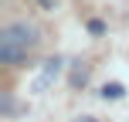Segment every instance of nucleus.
I'll return each mask as SVG.
<instances>
[{"label": "nucleus", "instance_id": "obj_4", "mask_svg": "<svg viewBox=\"0 0 129 122\" xmlns=\"http://www.w3.org/2000/svg\"><path fill=\"white\" fill-rule=\"evenodd\" d=\"M122 95H126V88H122L119 82H109V85L102 88V98H122Z\"/></svg>", "mask_w": 129, "mask_h": 122}, {"label": "nucleus", "instance_id": "obj_1", "mask_svg": "<svg viewBox=\"0 0 129 122\" xmlns=\"http://www.w3.org/2000/svg\"><path fill=\"white\" fill-rule=\"evenodd\" d=\"M41 41V31L27 20H14L0 31V61L4 64H20L27 51H34Z\"/></svg>", "mask_w": 129, "mask_h": 122}, {"label": "nucleus", "instance_id": "obj_2", "mask_svg": "<svg viewBox=\"0 0 129 122\" xmlns=\"http://www.w3.org/2000/svg\"><path fill=\"white\" fill-rule=\"evenodd\" d=\"M61 64H64L61 58H48V61H44V68H41V75L34 78V85H31V92H34V95H44V92L51 88V82H54V78L61 75Z\"/></svg>", "mask_w": 129, "mask_h": 122}, {"label": "nucleus", "instance_id": "obj_6", "mask_svg": "<svg viewBox=\"0 0 129 122\" xmlns=\"http://www.w3.org/2000/svg\"><path fill=\"white\" fill-rule=\"evenodd\" d=\"M75 122H95V119H92V115H78Z\"/></svg>", "mask_w": 129, "mask_h": 122}, {"label": "nucleus", "instance_id": "obj_5", "mask_svg": "<svg viewBox=\"0 0 129 122\" xmlns=\"http://www.w3.org/2000/svg\"><path fill=\"white\" fill-rule=\"evenodd\" d=\"M88 31H92V34H102L105 24H102V20H88Z\"/></svg>", "mask_w": 129, "mask_h": 122}, {"label": "nucleus", "instance_id": "obj_3", "mask_svg": "<svg viewBox=\"0 0 129 122\" xmlns=\"http://www.w3.org/2000/svg\"><path fill=\"white\" fill-rule=\"evenodd\" d=\"M68 82H71V88H82V85L88 82V64H85V61H75V68H71V78H68Z\"/></svg>", "mask_w": 129, "mask_h": 122}]
</instances>
